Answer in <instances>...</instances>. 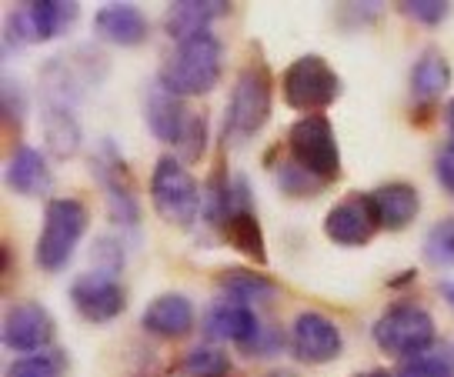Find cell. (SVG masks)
<instances>
[{
    "instance_id": "obj_16",
    "label": "cell",
    "mask_w": 454,
    "mask_h": 377,
    "mask_svg": "<svg viewBox=\"0 0 454 377\" xmlns=\"http://www.w3.org/2000/svg\"><path fill=\"white\" fill-rule=\"evenodd\" d=\"M4 184L20 197H41L51 191V168H47V157L30 147V144H20L14 154L7 157V168H4Z\"/></svg>"
},
{
    "instance_id": "obj_9",
    "label": "cell",
    "mask_w": 454,
    "mask_h": 377,
    "mask_svg": "<svg viewBox=\"0 0 454 377\" xmlns=\"http://www.w3.org/2000/svg\"><path fill=\"white\" fill-rule=\"evenodd\" d=\"M281 90L287 107L311 117V114H321L340 98V77L321 54H304L284 70Z\"/></svg>"
},
{
    "instance_id": "obj_36",
    "label": "cell",
    "mask_w": 454,
    "mask_h": 377,
    "mask_svg": "<svg viewBox=\"0 0 454 377\" xmlns=\"http://www.w3.org/2000/svg\"><path fill=\"white\" fill-rule=\"evenodd\" d=\"M444 124H448V151H454V98L444 107Z\"/></svg>"
},
{
    "instance_id": "obj_3",
    "label": "cell",
    "mask_w": 454,
    "mask_h": 377,
    "mask_svg": "<svg viewBox=\"0 0 454 377\" xmlns=\"http://www.w3.org/2000/svg\"><path fill=\"white\" fill-rule=\"evenodd\" d=\"M270 117V70L261 57H251L238 74V84L231 90L224 114V140L231 144H244L254 134H261V127L268 124Z\"/></svg>"
},
{
    "instance_id": "obj_14",
    "label": "cell",
    "mask_w": 454,
    "mask_h": 377,
    "mask_svg": "<svg viewBox=\"0 0 454 377\" xmlns=\"http://www.w3.org/2000/svg\"><path fill=\"white\" fill-rule=\"evenodd\" d=\"M264 324L257 321V314L251 304H241V301H217L207 308L204 314V334L207 341H231L238 348H247L257 334H261Z\"/></svg>"
},
{
    "instance_id": "obj_27",
    "label": "cell",
    "mask_w": 454,
    "mask_h": 377,
    "mask_svg": "<svg viewBox=\"0 0 454 377\" xmlns=\"http://www.w3.org/2000/svg\"><path fill=\"white\" fill-rule=\"evenodd\" d=\"M67 374V354L64 350H41L17 357L7 367V377H64Z\"/></svg>"
},
{
    "instance_id": "obj_15",
    "label": "cell",
    "mask_w": 454,
    "mask_h": 377,
    "mask_svg": "<svg viewBox=\"0 0 454 377\" xmlns=\"http://www.w3.org/2000/svg\"><path fill=\"white\" fill-rule=\"evenodd\" d=\"M141 327L147 334L160 337V341L184 337L194 327V304L184 294H160L141 314Z\"/></svg>"
},
{
    "instance_id": "obj_35",
    "label": "cell",
    "mask_w": 454,
    "mask_h": 377,
    "mask_svg": "<svg viewBox=\"0 0 454 377\" xmlns=\"http://www.w3.org/2000/svg\"><path fill=\"white\" fill-rule=\"evenodd\" d=\"M434 174H438V184L454 197V151H441L438 161H434Z\"/></svg>"
},
{
    "instance_id": "obj_26",
    "label": "cell",
    "mask_w": 454,
    "mask_h": 377,
    "mask_svg": "<svg viewBox=\"0 0 454 377\" xmlns=\"http://www.w3.org/2000/svg\"><path fill=\"white\" fill-rule=\"evenodd\" d=\"M227 371H231V361L214 344H198L177 364V377H227Z\"/></svg>"
},
{
    "instance_id": "obj_37",
    "label": "cell",
    "mask_w": 454,
    "mask_h": 377,
    "mask_svg": "<svg viewBox=\"0 0 454 377\" xmlns=\"http://www.w3.org/2000/svg\"><path fill=\"white\" fill-rule=\"evenodd\" d=\"M438 291H441V297H444V304L454 310V280H441Z\"/></svg>"
},
{
    "instance_id": "obj_28",
    "label": "cell",
    "mask_w": 454,
    "mask_h": 377,
    "mask_svg": "<svg viewBox=\"0 0 454 377\" xmlns=\"http://www.w3.org/2000/svg\"><path fill=\"white\" fill-rule=\"evenodd\" d=\"M425 257L434 267H454V217L438 221L425 234Z\"/></svg>"
},
{
    "instance_id": "obj_19",
    "label": "cell",
    "mask_w": 454,
    "mask_h": 377,
    "mask_svg": "<svg viewBox=\"0 0 454 377\" xmlns=\"http://www.w3.org/2000/svg\"><path fill=\"white\" fill-rule=\"evenodd\" d=\"M144 117H147L151 134H154L160 144H174V147H177V140H181V134H184L191 111L181 104V98H174L170 90H164V87L157 84V87L147 90V100H144Z\"/></svg>"
},
{
    "instance_id": "obj_32",
    "label": "cell",
    "mask_w": 454,
    "mask_h": 377,
    "mask_svg": "<svg viewBox=\"0 0 454 377\" xmlns=\"http://www.w3.org/2000/svg\"><path fill=\"white\" fill-rule=\"evenodd\" d=\"M0 100H4V117H7V127L17 130L27 117V98L20 94V84L14 77H4V87H0Z\"/></svg>"
},
{
    "instance_id": "obj_34",
    "label": "cell",
    "mask_w": 454,
    "mask_h": 377,
    "mask_svg": "<svg viewBox=\"0 0 454 377\" xmlns=\"http://www.w3.org/2000/svg\"><path fill=\"white\" fill-rule=\"evenodd\" d=\"M281 348H284L281 331H278V327H261V334L244 348V354H247V357H274Z\"/></svg>"
},
{
    "instance_id": "obj_24",
    "label": "cell",
    "mask_w": 454,
    "mask_h": 377,
    "mask_svg": "<svg viewBox=\"0 0 454 377\" xmlns=\"http://www.w3.org/2000/svg\"><path fill=\"white\" fill-rule=\"evenodd\" d=\"M221 291L231 301H241V304H264L278 294V284L268 274H257L247 267H227L221 274Z\"/></svg>"
},
{
    "instance_id": "obj_38",
    "label": "cell",
    "mask_w": 454,
    "mask_h": 377,
    "mask_svg": "<svg viewBox=\"0 0 454 377\" xmlns=\"http://www.w3.org/2000/svg\"><path fill=\"white\" fill-rule=\"evenodd\" d=\"M355 377H395V374H387V371H364V374H355Z\"/></svg>"
},
{
    "instance_id": "obj_18",
    "label": "cell",
    "mask_w": 454,
    "mask_h": 377,
    "mask_svg": "<svg viewBox=\"0 0 454 377\" xmlns=\"http://www.w3.org/2000/svg\"><path fill=\"white\" fill-rule=\"evenodd\" d=\"M94 30L100 41L117 47H137L147 41V17L134 4H104L94 14Z\"/></svg>"
},
{
    "instance_id": "obj_5",
    "label": "cell",
    "mask_w": 454,
    "mask_h": 377,
    "mask_svg": "<svg viewBox=\"0 0 454 377\" xmlns=\"http://www.w3.org/2000/svg\"><path fill=\"white\" fill-rule=\"evenodd\" d=\"M284 151H287L291 164L308 170L314 181H321L325 187L340 177L338 137H334V127L325 114H311V117H301L298 124H291Z\"/></svg>"
},
{
    "instance_id": "obj_2",
    "label": "cell",
    "mask_w": 454,
    "mask_h": 377,
    "mask_svg": "<svg viewBox=\"0 0 454 377\" xmlns=\"http://www.w3.org/2000/svg\"><path fill=\"white\" fill-rule=\"evenodd\" d=\"M87 204L77 197H51L47 208H43V224L41 234H37V247H34V261L41 271L54 274L71 264L74 251L81 238L87 234Z\"/></svg>"
},
{
    "instance_id": "obj_25",
    "label": "cell",
    "mask_w": 454,
    "mask_h": 377,
    "mask_svg": "<svg viewBox=\"0 0 454 377\" xmlns=\"http://www.w3.org/2000/svg\"><path fill=\"white\" fill-rule=\"evenodd\" d=\"M264 164H270L274 177H278V187H281L287 197H314V194H321V187H325L321 181H314L308 170H301L298 164H291V161L281 157L278 151L270 157H264Z\"/></svg>"
},
{
    "instance_id": "obj_12",
    "label": "cell",
    "mask_w": 454,
    "mask_h": 377,
    "mask_svg": "<svg viewBox=\"0 0 454 377\" xmlns=\"http://www.w3.org/2000/svg\"><path fill=\"white\" fill-rule=\"evenodd\" d=\"M378 227H381L378 208L371 194H361V191L340 197L325 217V234L340 247H364Z\"/></svg>"
},
{
    "instance_id": "obj_4",
    "label": "cell",
    "mask_w": 454,
    "mask_h": 377,
    "mask_svg": "<svg viewBox=\"0 0 454 377\" xmlns=\"http://www.w3.org/2000/svg\"><path fill=\"white\" fill-rule=\"evenodd\" d=\"M90 170H94L98 187L104 191L111 221L117 224L121 231H137V227H141L137 181H134V170L128 168V161L117 151L114 140H100L98 147L90 151Z\"/></svg>"
},
{
    "instance_id": "obj_23",
    "label": "cell",
    "mask_w": 454,
    "mask_h": 377,
    "mask_svg": "<svg viewBox=\"0 0 454 377\" xmlns=\"http://www.w3.org/2000/svg\"><path fill=\"white\" fill-rule=\"evenodd\" d=\"M221 238L234 251L247 254L254 264H268V247H264V234H261L254 210H238L234 217H227V224L221 227Z\"/></svg>"
},
{
    "instance_id": "obj_20",
    "label": "cell",
    "mask_w": 454,
    "mask_h": 377,
    "mask_svg": "<svg viewBox=\"0 0 454 377\" xmlns=\"http://www.w3.org/2000/svg\"><path fill=\"white\" fill-rule=\"evenodd\" d=\"M371 200L378 208V221L387 231H404L411 227L414 217L421 214V197L414 191V184L408 181H391L381 184L378 191H371Z\"/></svg>"
},
{
    "instance_id": "obj_21",
    "label": "cell",
    "mask_w": 454,
    "mask_h": 377,
    "mask_svg": "<svg viewBox=\"0 0 454 377\" xmlns=\"http://www.w3.org/2000/svg\"><path fill=\"white\" fill-rule=\"evenodd\" d=\"M451 84V64L444 60L441 51H425V54L414 60L411 67V94L421 104L438 100Z\"/></svg>"
},
{
    "instance_id": "obj_30",
    "label": "cell",
    "mask_w": 454,
    "mask_h": 377,
    "mask_svg": "<svg viewBox=\"0 0 454 377\" xmlns=\"http://www.w3.org/2000/svg\"><path fill=\"white\" fill-rule=\"evenodd\" d=\"M204 147H207V117H204L200 111H191L184 134H181V140H177L181 161H184V164L200 161V157H204Z\"/></svg>"
},
{
    "instance_id": "obj_33",
    "label": "cell",
    "mask_w": 454,
    "mask_h": 377,
    "mask_svg": "<svg viewBox=\"0 0 454 377\" xmlns=\"http://www.w3.org/2000/svg\"><path fill=\"white\" fill-rule=\"evenodd\" d=\"M90 257H94V271H104V274H114V278L124 267V247H121L117 238H98Z\"/></svg>"
},
{
    "instance_id": "obj_22",
    "label": "cell",
    "mask_w": 454,
    "mask_h": 377,
    "mask_svg": "<svg viewBox=\"0 0 454 377\" xmlns=\"http://www.w3.org/2000/svg\"><path fill=\"white\" fill-rule=\"evenodd\" d=\"M43 134L54 157H74L81 151V124L74 117V107L43 104Z\"/></svg>"
},
{
    "instance_id": "obj_7",
    "label": "cell",
    "mask_w": 454,
    "mask_h": 377,
    "mask_svg": "<svg viewBox=\"0 0 454 377\" xmlns=\"http://www.w3.org/2000/svg\"><path fill=\"white\" fill-rule=\"evenodd\" d=\"M374 344L384 354H395V357H418L431 350L434 344V318L431 310L411 301H395L391 308H384V314L371 327Z\"/></svg>"
},
{
    "instance_id": "obj_11",
    "label": "cell",
    "mask_w": 454,
    "mask_h": 377,
    "mask_svg": "<svg viewBox=\"0 0 454 377\" xmlns=\"http://www.w3.org/2000/svg\"><path fill=\"white\" fill-rule=\"evenodd\" d=\"M71 304L87 324H107L121 318L128 308V291L124 284L104 274V271H87L71 284Z\"/></svg>"
},
{
    "instance_id": "obj_31",
    "label": "cell",
    "mask_w": 454,
    "mask_h": 377,
    "mask_svg": "<svg viewBox=\"0 0 454 377\" xmlns=\"http://www.w3.org/2000/svg\"><path fill=\"white\" fill-rule=\"evenodd\" d=\"M397 7H401V14H408L411 20L425 24V27H434V24H441L444 17L451 14L448 0H401Z\"/></svg>"
},
{
    "instance_id": "obj_13",
    "label": "cell",
    "mask_w": 454,
    "mask_h": 377,
    "mask_svg": "<svg viewBox=\"0 0 454 377\" xmlns=\"http://www.w3.org/2000/svg\"><path fill=\"white\" fill-rule=\"evenodd\" d=\"M291 350L304 364H331L344 350L340 327L321 310H301L291 324Z\"/></svg>"
},
{
    "instance_id": "obj_8",
    "label": "cell",
    "mask_w": 454,
    "mask_h": 377,
    "mask_svg": "<svg viewBox=\"0 0 454 377\" xmlns=\"http://www.w3.org/2000/svg\"><path fill=\"white\" fill-rule=\"evenodd\" d=\"M74 20H77V4H71V0H30V4H20L4 20V47L20 51V47H30V43L54 41L60 34H67Z\"/></svg>"
},
{
    "instance_id": "obj_10",
    "label": "cell",
    "mask_w": 454,
    "mask_h": 377,
    "mask_svg": "<svg viewBox=\"0 0 454 377\" xmlns=\"http://www.w3.org/2000/svg\"><path fill=\"white\" fill-rule=\"evenodd\" d=\"M57 324L51 318V310L43 308L41 301H17L7 308L4 324H0V341L4 348L14 354H41L54 344Z\"/></svg>"
},
{
    "instance_id": "obj_6",
    "label": "cell",
    "mask_w": 454,
    "mask_h": 377,
    "mask_svg": "<svg viewBox=\"0 0 454 377\" xmlns=\"http://www.w3.org/2000/svg\"><path fill=\"white\" fill-rule=\"evenodd\" d=\"M151 200L174 227H191L198 214H204V194L181 157H157L151 170Z\"/></svg>"
},
{
    "instance_id": "obj_29",
    "label": "cell",
    "mask_w": 454,
    "mask_h": 377,
    "mask_svg": "<svg viewBox=\"0 0 454 377\" xmlns=\"http://www.w3.org/2000/svg\"><path fill=\"white\" fill-rule=\"evenodd\" d=\"M395 377H454V357L448 350H425L401 364Z\"/></svg>"
},
{
    "instance_id": "obj_17",
    "label": "cell",
    "mask_w": 454,
    "mask_h": 377,
    "mask_svg": "<svg viewBox=\"0 0 454 377\" xmlns=\"http://www.w3.org/2000/svg\"><path fill=\"white\" fill-rule=\"evenodd\" d=\"M227 11H231L227 0H177L164 14V30L174 41H187V37L207 34L214 20H221Z\"/></svg>"
},
{
    "instance_id": "obj_1",
    "label": "cell",
    "mask_w": 454,
    "mask_h": 377,
    "mask_svg": "<svg viewBox=\"0 0 454 377\" xmlns=\"http://www.w3.org/2000/svg\"><path fill=\"white\" fill-rule=\"evenodd\" d=\"M221 74H224V43L214 30H207L187 41H174L160 64L157 84L174 98H200L221 81Z\"/></svg>"
}]
</instances>
